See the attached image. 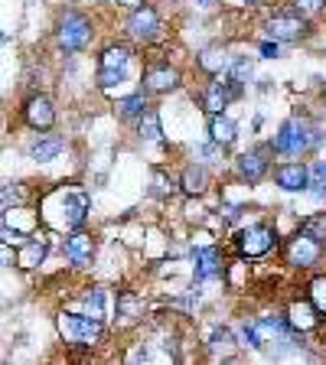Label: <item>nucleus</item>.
Masks as SVG:
<instances>
[{"label": "nucleus", "mask_w": 326, "mask_h": 365, "mask_svg": "<svg viewBox=\"0 0 326 365\" xmlns=\"http://www.w3.org/2000/svg\"><path fill=\"white\" fill-rule=\"evenodd\" d=\"M88 209H91V199L78 186H68V190L62 186V190L46 196V212H56V215H49V222L59 228H78L88 219Z\"/></svg>", "instance_id": "1"}, {"label": "nucleus", "mask_w": 326, "mask_h": 365, "mask_svg": "<svg viewBox=\"0 0 326 365\" xmlns=\"http://www.w3.org/2000/svg\"><path fill=\"white\" fill-rule=\"evenodd\" d=\"M56 327H59V333H62L66 342H72V346H85V349L98 346L101 336H105V319H95L91 313L88 317H82V313H59Z\"/></svg>", "instance_id": "2"}, {"label": "nucleus", "mask_w": 326, "mask_h": 365, "mask_svg": "<svg viewBox=\"0 0 326 365\" xmlns=\"http://www.w3.org/2000/svg\"><path fill=\"white\" fill-rule=\"evenodd\" d=\"M274 150L284 153V157H297V153H304L307 147H310V128H307L304 121H297V118H290V121L281 124V130L274 134Z\"/></svg>", "instance_id": "3"}, {"label": "nucleus", "mask_w": 326, "mask_h": 365, "mask_svg": "<svg viewBox=\"0 0 326 365\" xmlns=\"http://www.w3.org/2000/svg\"><path fill=\"white\" fill-rule=\"evenodd\" d=\"M91 39V23L82 14H66L59 23V46L66 53H82Z\"/></svg>", "instance_id": "4"}, {"label": "nucleus", "mask_w": 326, "mask_h": 365, "mask_svg": "<svg viewBox=\"0 0 326 365\" xmlns=\"http://www.w3.org/2000/svg\"><path fill=\"white\" fill-rule=\"evenodd\" d=\"M274 245H277V235H274V228H268V225H248L242 235H238L242 258H261Z\"/></svg>", "instance_id": "5"}, {"label": "nucleus", "mask_w": 326, "mask_h": 365, "mask_svg": "<svg viewBox=\"0 0 326 365\" xmlns=\"http://www.w3.org/2000/svg\"><path fill=\"white\" fill-rule=\"evenodd\" d=\"M128 33L137 39V43H153V39L160 36V16L153 7H147V4H141V7L131 10L128 16Z\"/></svg>", "instance_id": "6"}, {"label": "nucleus", "mask_w": 326, "mask_h": 365, "mask_svg": "<svg viewBox=\"0 0 326 365\" xmlns=\"http://www.w3.org/2000/svg\"><path fill=\"white\" fill-rule=\"evenodd\" d=\"M268 36L277 43H297L307 36V20L300 14H277L268 23Z\"/></svg>", "instance_id": "7"}, {"label": "nucleus", "mask_w": 326, "mask_h": 365, "mask_svg": "<svg viewBox=\"0 0 326 365\" xmlns=\"http://www.w3.org/2000/svg\"><path fill=\"white\" fill-rule=\"evenodd\" d=\"M238 91H242V82H238V78L228 76L225 82H222V78H215V82H209V88H205V95H203V108L209 114H222V108L235 98Z\"/></svg>", "instance_id": "8"}, {"label": "nucleus", "mask_w": 326, "mask_h": 365, "mask_svg": "<svg viewBox=\"0 0 326 365\" xmlns=\"http://www.w3.org/2000/svg\"><path fill=\"white\" fill-rule=\"evenodd\" d=\"M287 261L294 267H313L320 261V242L313 235H297V238H290V245H287Z\"/></svg>", "instance_id": "9"}, {"label": "nucleus", "mask_w": 326, "mask_h": 365, "mask_svg": "<svg viewBox=\"0 0 326 365\" xmlns=\"http://www.w3.org/2000/svg\"><path fill=\"white\" fill-rule=\"evenodd\" d=\"M23 114H26V124H30L33 130H49L56 124V108H53V101L43 98V95L26 101Z\"/></svg>", "instance_id": "10"}, {"label": "nucleus", "mask_w": 326, "mask_h": 365, "mask_svg": "<svg viewBox=\"0 0 326 365\" xmlns=\"http://www.w3.org/2000/svg\"><path fill=\"white\" fill-rule=\"evenodd\" d=\"M274 180H277V186H281V190H287V192L310 190V170H307L304 163H284V167H277Z\"/></svg>", "instance_id": "11"}, {"label": "nucleus", "mask_w": 326, "mask_h": 365, "mask_svg": "<svg viewBox=\"0 0 326 365\" xmlns=\"http://www.w3.org/2000/svg\"><path fill=\"white\" fill-rule=\"evenodd\" d=\"M176 85H180V72L170 66H153L147 68L144 76V88L153 91V95H167V91H173Z\"/></svg>", "instance_id": "12"}, {"label": "nucleus", "mask_w": 326, "mask_h": 365, "mask_svg": "<svg viewBox=\"0 0 326 365\" xmlns=\"http://www.w3.org/2000/svg\"><path fill=\"white\" fill-rule=\"evenodd\" d=\"M287 319H281V317H261V319H255V329H258V339H261V346L265 342H290V333H287Z\"/></svg>", "instance_id": "13"}, {"label": "nucleus", "mask_w": 326, "mask_h": 365, "mask_svg": "<svg viewBox=\"0 0 326 365\" xmlns=\"http://www.w3.org/2000/svg\"><path fill=\"white\" fill-rule=\"evenodd\" d=\"M91 255H95V242H91L88 232H76V235H68L66 242V258L72 261V264H88Z\"/></svg>", "instance_id": "14"}, {"label": "nucleus", "mask_w": 326, "mask_h": 365, "mask_svg": "<svg viewBox=\"0 0 326 365\" xmlns=\"http://www.w3.org/2000/svg\"><path fill=\"white\" fill-rule=\"evenodd\" d=\"M238 173H242V180L248 182H261L268 173V157L265 150H248L238 157Z\"/></svg>", "instance_id": "15"}, {"label": "nucleus", "mask_w": 326, "mask_h": 365, "mask_svg": "<svg viewBox=\"0 0 326 365\" xmlns=\"http://www.w3.org/2000/svg\"><path fill=\"white\" fill-rule=\"evenodd\" d=\"M46 251H49V242L46 238H26V242L20 245V255H16V264L20 267H39L46 258Z\"/></svg>", "instance_id": "16"}, {"label": "nucleus", "mask_w": 326, "mask_h": 365, "mask_svg": "<svg viewBox=\"0 0 326 365\" xmlns=\"http://www.w3.org/2000/svg\"><path fill=\"white\" fill-rule=\"evenodd\" d=\"M317 307H313V300L310 304H290V310H287V323H290V329H297V333H310L313 327H317Z\"/></svg>", "instance_id": "17"}, {"label": "nucleus", "mask_w": 326, "mask_h": 365, "mask_svg": "<svg viewBox=\"0 0 326 365\" xmlns=\"http://www.w3.org/2000/svg\"><path fill=\"white\" fill-rule=\"evenodd\" d=\"M209 137H213V144H235L238 137V124L232 121V118H225V114H213V121H209Z\"/></svg>", "instance_id": "18"}, {"label": "nucleus", "mask_w": 326, "mask_h": 365, "mask_svg": "<svg viewBox=\"0 0 326 365\" xmlns=\"http://www.w3.org/2000/svg\"><path fill=\"white\" fill-rule=\"evenodd\" d=\"M205 186H209V176H205L203 167H186L180 176V190L186 192V196H203Z\"/></svg>", "instance_id": "19"}, {"label": "nucleus", "mask_w": 326, "mask_h": 365, "mask_svg": "<svg viewBox=\"0 0 326 365\" xmlns=\"http://www.w3.org/2000/svg\"><path fill=\"white\" fill-rule=\"evenodd\" d=\"M222 271V255L215 248H205L196 255V277L205 281V277H215Z\"/></svg>", "instance_id": "20"}, {"label": "nucleus", "mask_w": 326, "mask_h": 365, "mask_svg": "<svg viewBox=\"0 0 326 365\" xmlns=\"http://www.w3.org/2000/svg\"><path fill=\"white\" fill-rule=\"evenodd\" d=\"M62 153V140L59 137H39L36 144H30V157L39 160V163H49Z\"/></svg>", "instance_id": "21"}, {"label": "nucleus", "mask_w": 326, "mask_h": 365, "mask_svg": "<svg viewBox=\"0 0 326 365\" xmlns=\"http://www.w3.org/2000/svg\"><path fill=\"white\" fill-rule=\"evenodd\" d=\"M199 66H203L209 76H222V72L232 66V56H225L222 49H203V53H199Z\"/></svg>", "instance_id": "22"}, {"label": "nucleus", "mask_w": 326, "mask_h": 365, "mask_svg": "<svg viewBox=\"0 0 326 365\" xmlns=\"http://www.w3.org/2000/svg\"><path fill=\"white\" fill-rule=\"evenodd\" d=\"M147 108H151V105H147L144 95H128V98L118 101V114H121V118H128V121H131V118H144Z\"/></svg>", "instance_id": "23"}, {"label": "nucleus", "mask_w": 326, "mask_h": 365, "mask_svg": "<svg viewBox=\"0 0 326 365\" xmlns=\"http://www.w3.org/2000/svg\"><path fill=\"white\" fill-rule=\"evenodd\" d=\"M108 304H111V300H108L105 287H95L88 297H85V307H88V313L95 319H108Z\"/></svg>", "instance_id": "24"}, {"label": "nucleus", "mask_w": 326, "mask_h": 365, "mask_svg": "<svg viewBox=\"0 0 326 365\" xmlns=\"http://www.w3.org/2000/svg\"><path fill=\"white\" fill-rule=\"evenodd\" d=\"M118 313L124 317V323H137L141 313H144V304H141L134 294H121L118 297Z\"/></svg>", "instance_id": "25"}, {"label": "nucleus", "mask_w": 326, "mask_h": 365, "mask_svg": "<svg viewBox=\"0 0 326 365\" xmlns=\"http://www.w3.org/2000/svg\"><path fill=\"white\" fill-rule=\"evenodd\" d=\"M128 62H131L128 46H111V49H105V56H101V68H128Z\"/></svg>", "instance_id": "26"}, {"label": "nucleus", "mask_w": 326, "mask_h": 365, "mask_svg": "<svg viewBox=\"0 0 326 365\" xmlns=\"http://www.w3.org/2000/svg\"><path fill=\"white\" fill-rule=\"evenodd\" d=\"M176 190H180V180H173V176L153 170V176H151V192L153 196H173Z\"/></svg>", "instance_id": "27"}, {"label": "nucleus", "mask_w": 326, "mask_h": 365, "mask_svg": "<svg viewBox=\"0 0 326 365\" xmlns=\"http://www.w3.org/2000/svg\"><path fill=\"white\" fill-rule=\"evenodd\" d=\"M310 192L317 199H326V163L323 160H317L310 167Z\"/></svg>", "instance_id": "28"}, {"label": "nucleus", "mask_w": 326, "mask_h": 365, "mask_svg": "<svg viewBox=\"0 0 326 365\" xmlns=\"http://www.w3.org/2000/svg\"><path fill=\"white\" fill-rule=\"evenodd\" d=\"M141 137H144V140H160V137H163V130H160V118L153 111H147L144 118H141Z\"/></svg>", "instance_id": "29"}, {"label": "nucleus", "mask_w": 326, "mask_h": 365, "mask_svg": "<svg viewBox=\"0 0 326 365\" xmlns=\"http://www.w3.org/2000/svg\"><path fill=\"white\" fill-rule=\"evenodd\" d=\"M124 78H128V68H101L98 85H101L105 91H114V85H121Z\"/></svg>", "instance_id": "30"}, {"label": "nucleus", "mask_w": 326, "mask_h": 365, "mask_svg": "<svg viewBox=\"0 0 326 365\" xmlns=\"http://www.w3.org/2000/svg\"><path fill=\"white\" fill-rule=\"evenodd\" d=\"M304 232H307V235H313L317 242H326V212L310 215V219L304 222Z\"/></svg>", "instance_id": "31"}, {"label": "nucleus", "mask_w": 326, "mask_h": 365, "mask_svg": "<svg viewBox=\"0 0 326 365\" xmlns=\"http://www.w3.org/2000/svg\"><path fill=\"white\" fill-rule=\"evenodd\" d=\"M310 300L320 313H326V277H317V281L310 284Z\"/></svg>", "instance_id": "32"}, {"label": "nucleus", "mask_w": 326, "mask_h": 365, "mask_svg": "<svg viewBox=\"0 0 326 365\" xmlns=\"http://www.w3.org/2000/svg\"><path fill=\"white\" fill-rule=\"evenodd\" d=\"M228 68H232V78H238V82H245V78L251 76V62L245 59V56H235Z\"/></svg>", "instance_id": "33"}, {"label": "nucleus", "mask_w": 326, "mask_h": 365, "mask_svg": "<svg viewBox=\"0 0 326 365\" xmlns=\"http://www.w3.org/2000/svg\"><path fill=\"white\" fill-rule=\"evenodd\" d=\"M23 190L16 186V182H10V186H4V209H10V202H20Z\"/></svg>", "instance_id": "34"}, {"label": "nucleus", "mask_w": 326, "mask_h": 365, "mask_svg": "<svg viewBox=\"0 0 326 365\" xmlns=\"http://www.w3.org/2000/svg\"><path fill=\"white\" fill-rule=\"evenodd\" d=\"M326 0H294V7L300 10V14H313V10H320Z\"/></svg>", "instance_id": "35"}, {"label": "nucleus", "mask_w": 326, "mask_h": 365, "mask_svg": "<svg viewBox=\"0 0 326 365\" xmlns=\"http://www.w3.org/2000/svg\"><path fill=\"white\" fill-rule=\"evenodd\" d=\"M261 53H265L268 59H274V56H277V39H274V43H265V46H261Z\"/></svg>", "instance_id": "36"}, {"label": "nucleus", "mask_w": 326, "mask_h": 365, "mask_svg": "<svg viewBox=\"0 0 326 365\" xmlns=\"http://www.w3.org/2000/svg\"><path fill=\"white\" fill-rule=\"evenodd\" d=\"M248 4H255V0H248Z\"/></svg>", "instance_id": "37"}]
</instances>
